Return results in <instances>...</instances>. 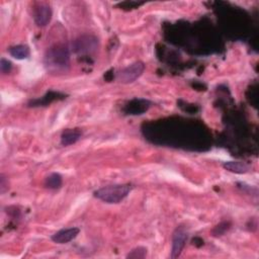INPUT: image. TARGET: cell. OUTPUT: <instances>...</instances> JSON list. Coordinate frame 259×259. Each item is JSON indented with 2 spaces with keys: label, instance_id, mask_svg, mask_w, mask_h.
<instances>
[{
  "label": "cell",
  "instance_id": "1",
  "mask_svg": "<svg viewBox=\"0 0 259 259\" xmlns=\"http://www.w3.org/2000/svg\"><path fill=\"white\" fill-rule=\"evenodd\" d=\"M44 65L48 73L61 75L70 68V51L67 47L56 45L47 50L44 56Z\"/></svg>",
  "mask_w": 259,
  "mask_h": 259
},
{
  "label": "cell",
  "instance_id": "2",
  "mask_svg": "<svg viewBox=\"0 0 259 259\" xmlns=\"http://www.w3.org/2000/svg\"><path fill=\"white\" fill-rule=\"evenodd\" d=\"M131 190V185H114L95 190L93 192V196L103 203L115 204L122 203L129 196Z\"/></svg>",
  "mask_w": 259,
  "mask_h": 259
},
{
  "label": "cell",
  "instance_id": "3",
  "mask_svg": "<svg viewBox=\"0 0 259 259\" xmlns=\"http://www.w3.org/2000/svg\"><path fill=\"white\" fill-rule=\"evenodd\" d=\"M99 41L95 36L83 35L72 43V51L77 55H90L97 51Z\"/></svg>",
  "mask_w": 259,
  "mask_h": 259
},
{
  "label": "cell",
  "instance_id": "4",
  "mask_svg": "<svg viewBox=\"0 0 259 259\" xmlns=\"http://www.w3.org/2000/svg\"><path fill=\"white\" fill-rule=\"evenodd\" d=\"M145 70V64L141 61H137L129 65L126 68L116 73V80L123 84H129L135 82Z\"/></svg>",
  "mask_w": 259,
  "mask_h": 259
},
{
  "label": "cell",
  "instance_id": "5",
  "mask_svg": "<svg viewBox=\"0 0 259 259\" xmlns=\"http://www.w3.org/2000/svg\"><path fill=\"white\" fill-rule=\"evenodd\" d=\"M188 238V232L185 227H177L173 234H172V248H171V255L172 259L177 258L180 256L183 252L185 243Z\"/></svg>",
  "mask_w": 259,
  "mask_h": 259
},
{
  "label": "cell",
  "instance_id": "6",
  "mask_svg": "<svg viewBox=\"0 0 259 259\" xmlns=\"http://www.w3.org/2000/svg\"><path fill=\"white\" fill-rule=\"evenodd\" d=\"M52 8L46 3L38 4L35 7L33 17L37 27H46L52 19Z\"/></svg>",
  "mask_w": 259,
  "mask_h": 259
},
{
  "label": "cell",
  "instance_id": "7",
  "mask_svg": "<svg viewBox=\"0 0 259 259\" xmlns=\"http://www.w3.org/2000/svg\"><path fill=\"white\" fill-rule=\"evenodd\" d=\"M79 228H68V229H62L56 232L54 235H52L51 239L53 242L57 244H67L74 240L79 234Z\"/></svg>",
  "mask_w": 259,
  "mask_h": 259
},
{
  "label": "cell",
  "instance_id": "8",
  "mask_svg": "<svg viewBox=\"0 0 259 259\" xmlns=\"http://www.w3.org/2000/svg\"><path fill=\"white\" fill-rule=\"evenodd\" d=\"M82 136V132L79 129H66L64 130L61 135V145L70 146L78 142Z\"/></svg>",
  "mask_w": 259,
  "mask_h": 259
},
{
  "label": "cell",
  "instance_id": "9",
  "mask_svg": "<svg viewBox=\"0 0 259 259\" xmlns=\"http://www.w3.org/2000/svg\"><path fill=\"white\" fill-rule=\"evenodd\" d=\"M226 170L236 174H245L249 172L250 167L242 161H228L223 164Z\"/></svg>",
  "mask_w": 259,
  "mask_h": 259
},
{
  "label": "cell",
  "instance_id": "10",
  "mask_svg": "<svg viewBox=\"0 0 259 259\" xmlns=\"http://www.w3.org/2000/svg\"><path fill=\"white\" fill-rule=\"evenodd\" d=\"M8 53L17 60H24L30 57L31 51L27 45H17L10 47L8 49Z\"/></svg>",
  "mask_w": 259,
  "mask_h": 259
},
{
  "label": "cell",
  "instance_id": "11",
  "mask_svg": "<svg viewBox=\"0 0 259 259\" xmlns=\"http://www.w3.org/2000/svg\"><path fill=\"white\" fill-rule=\"evenodd\" d=\"M63 185V178L59 173H51L45 180V186L48 189L56 190L59 189Z\"/></svg>",
  "mask_w": 259,
  "mask_h": 259
},
{
  "label": "cell",
  "instance_id": "12",
  "mask_svg": "<svg viewBox=\"0 0 259 259\" xmlns=\"http://www.w3.org/2000/svg\"><path fill=\"white\" fill-rule=\"evenodd\" d=\"M148 249L143 246H138V247L132 249L127 255V258L130 259H143L147 256Z\"/></svg>",
  "mask_w": 259,
  "mask_h": 259
},
{
  "label": "cell",
  "instance_id": "13",
  "mask_svg": "<svg viewBox=\"0 0 259 259\" xmlns=\"http://www.w3.org/2000/svg\"><path fill=\"white\" fill-rule=\"evenodd\" d=\"M231 228V223L230 222H222L219 225H217L213 230H212V234L214 237H221L225 235L226 233L230 230Z\"/></svg>",
  "mask_w": 259,
  "mask_h": 259
},
{
  "label": "cell",
  "instance_id": "14",
  "mask_svg": "<svg viewBox=\"0 0 259 259\" xmlns=\"http://www.w3.org/2000/svg\"><path fill=\"white\" fill-rule=\"evenodd\" d=\"M11 70H12V63L5 58H1V60H0V71H1V73L9 74Z\"/></svg>",
  "mask_w": 259,
  "mask_h": 259
},
{
  "label": "cell",
  "instance_id": "15",
  "mask_svg": "<svg viewBox=\"0 0 259 259\" xmlns=\"http://www.w3.org/2000/svg\"><path fill=\"white\" fill-rule=\"evenodd\" d=\"M8 178L2 173L0 174V193L3 194L8 190Z\"/></svg>",
  "mask_w": 259,
  "mask_h": 259
}]
</instances>
